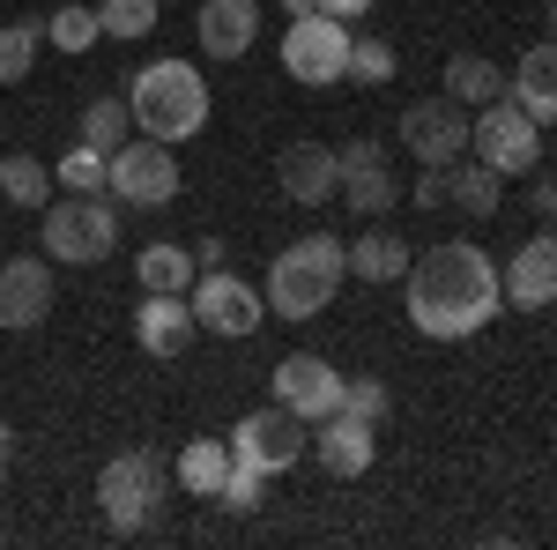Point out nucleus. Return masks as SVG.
Here are the masks:
<instances>
[{"instance_id":"20e7f679","label":"nucleus","mask_w":557,"mask_h":550,"mask_svg":"<svg viewBox=\"0 0 557 550\" xmlns=\"http://www.w3.org/2000/svg\"><path fill=\"white\" fill-rule=\"evenodd\" d=\"M45 231H38V254L60 260V268H97V260H112L120 246V216L104 194H67V201H45Z\"/></svg>"},{"instance_id":"2eb2a0df","label":"nucleus","mask_w":557,"mask_h":550,"mask_svg":"<svg viewBox=\"0 0 557 550\" xmlns=\"http://www.w3.org/2000/svg\"><path fill=\"white\" fill-rule=\"evenodd\" d=\"M45 313H52V260L45 254H15L0 260V328H38Z\"/></svg>"},{"instance_id":"0eeeda50","label":"nucleus","mask_w":557,"mask_h":550,"mask_svg":"<svg viewBox=\"0 0 557 550\" xmlns=\"http://www.w3.org/2000/svg\"><path fill=\"white\" fill-rule=\"evenodd\" d=\"M469 149L498 171V179H520V171H535V157H543V127L520 112L513 97H498V105H483L469 120Z\"/></svg>"},{"instance_id":"f3484780","label":"nucleus","mask_w":557,"mask_h":550,"mask_svg":"<svg viewBox=\"0 0 557 550\" xmlns=\"http://www.w3.org/2000/svg\"><path fill=\"white\" fill-rule=\"evenodd\" d=\"M380 424L372 417H349V410H335V417L312 424V462L327 468V476H364L372 468V454H380V439H372Z\"/></svg>"},{"instance_id":"58836bf2","label":"nucleus","mask_w":557,"mask_h":550,"mask_svg":"<svg viewBox=\"0 0 557 550\" xmlns=\"http://www.w3.org/2000/svg\"><path fill=\"white\" fill-rule=\"evenodd\" d=\"M283 8H290V23H298V15H320V0H283Z\"/></svg>"},{"instance_id":"9b49d317","label":"nucleus","mask_w":557,"mask_h":550,"mask_svg":"<svg viewBox=\"0 0 557 550\" xmlns=\"http://www.w3.org/2000/svg\"><path fill=\"white\" fill-rule=\"evenodd\" d=\"M305 447H312V424L290 417L283 402H275V410H253V417H238V431H231V454H238V462H253L260 476L298 468Z\"/></svg>"},{"instance_id":"ea45409f","label":"nucleus","mask_w":557,"mask_h":550,"mask_svg":"<svg viewBox=\"0 0 557 550\" xmlns=\"http://www.w3.org/2000/svg\"><path fill=\"white\" fill-rule=\"evenodd\" d=\"M550 45H557V0H550Z\"/></svg>"},{"instance_id":"b1692460","label":"nucleus","mask_w":557,"mask_h":550,"mask_svg":"<svg viewBox=\"0 0 557 550\" xmlns=\"http://www.w3.org/2000/svg\"><path fill=\"white\" fill-rule=\"evenodd\" d=\"M134 276H141V291H172V297H186V291H194V276H201V260L186 254V246H149V254L134 260Z\"/></svg>"},{"instance_id":"f257e3e1","label":"nucleus","mask_w":557,"mask_h":550,"mask_svg":"<svg viewBox=\"0 0 557 550\" xmlns=\"http://www.w3.org/2000/svg\"><path fill=\"white\" fill-rule=\"evenodd\" d=\"M409 320H417V335L431 342H469L483 335L491 320H498V260L483 254L475 239H446V246H431V254L409 260Z\"/></svg>"},{"instance_id":"f03ea898","label":"nucleus","mask_w":557,"mask_h":550,"mask_svg":"<svg viewBox=\"0 0 557 550\" xmlns=\"http://www.w3.org/2000/svg\"><path fill=\"white\" fill-rule=\"evenodd\" d=\"M349 276V246L335 231H305L298 246H283V254L268 260V313L275 320H312V313H327L335 291H343Z\"/></svg>"},{"instance_id":"f8f14e48","label":"nucleus","mask_w":557,"mask_h":550,"mask_svg":"<svg viewBox=\"0 0 557 550\" xmlns=\"http://www.w3.org/2000/svg\"><path fill=\"white\" fill-rule=\"evenodd\" d=\"M498 291H506V305H520V313L557 305V223L550 231H528L513 254L498 260Z\"/></svg>"},{"instance_id":"473e14b6","label":"nucleus","mask_w":557,"mask_h":550,"mask_svg":"<svg viewBox=\"0 0 557 550\" xmlns=\"http://www.w3.org/2000/svg\"><path fill=\"white\" fill-rule=\"evenodd\" d=\"M349 75H357V83H394V45L386 38H349Z\"/></svg>"},{"instance_id":"a878e982","label":"nucleus","mask_w":557,"mask_h":550,"mask_svg":"<svg viewBox=\"0 0 557 550\" xmlns=\"http://www.w3.org/2000/svg\"><path fill=\"white\" fill-rule=\"evenodd\" d=\"M38 45H45V23H0V89L8 83H30V68H38Z\"/></svg>"},{"instance_id":"9d476101","label":"nucleus","mask_w":557,"mask_h":550,"mask_svg":"<svg viewBox=\"0 0 557 550\" xmlns=\"http://www.w3.org/2000/svg\"><path fill=\"white\" fill-rule=\"evenodd\" d=\"M283 68H290L305 89L349 83V23H335V15H298V23L283 30Z\"/></svg>"},{"instance_id":"6ab92c4d","label":"nucleus","mask_w":557,"mask_h":550,"mask_svg":"<svg viewBox=\"0 0 557 550\" xmlns=\"http://www.w3.org/2000/svg\"><path fill=\"white\" fill-rule=\"evenodd\" d=\"M506 97H513L535 127H557V45H550V38L520 52V68L506 75Z\"/></svg>"},{"instance_id":"2f4dec72","label":"nucleus","mask_w":557,"mask_h":550,"mask_svg":"<svg viewBox=\"0 0 557 550\" xmlns=\"http://www.w3.org/2000/svg\"><path fill=\"white\" fill-rule=\"evenodd\" d=\"M60 186H67V194H104V149H67V157H60Z\"/></svg>"},{"instance_id":"7ed1b4c3","label":"nucleus","mask_w":557,"mask_h":550,"mask_svg":"<svg viewBox=\"0 0 557 550\" xmlns=\"http://www.w3.org/2000/svg\"><path fill=\"white\" fill-rule=\"evenodd\" d=\"M127 112L134 134H149V142H194L209 127V83L186 60H149L127 89Z\"/></svg>"},{"instance_id":"c9c22d12","label":"nucleus","mask_w":557,"mask_h":550,"mask_svg":"<svg viewBox=\"0 0 557 550\" xmlns=\"http://www.w3.org/2000/svg\"><path fill=\"white\" fill-rule=\"evenodd\" d=\"M320 15H335V23H357V15H372V0H320Z\"/></svg>"},{"instance_id":"ddd939ff","label":"nucleus","mask_w":557,"mask_h":550,"mask_svg":"<svg viewBox=\"0 0 557 550\" xmlns=\"http://www.w3.org/2000/svg\"><path fill=\"white\" fill-rule=\"evenodd\" d=\"M268 387H275V402H283L290 417H305V424H320V417L343 410V372H335L327 357H283Z\"/></svg>"},{"instance_id":"72a5a7b5","label":"nucleus","mask_w":557,"mask_h":550,"mask_svg":"<svg viewBox=\"0 0 557 550\" xmlns=\"http://www.w3.org/2000/svg\"><path fill=\"white\" fill-rule=\"evenodd\" d=\"M343 410H349V417H372V424H380L386 410H394V394H386V380H364V372H357V380H343Z\"/></svg>"},{"instance_id":"4be33fe9","label":"nucleus","mask_w":557,"mask_h":550,"mask_svg":"<svg viewBox=\"0 0 557 550\" xmlns=\"http://www.w3.org/2000/svg\"><path fill=\"white\" fill-rule=\"evenodd\" d=\"M446 97L483 112V105H498V97H506V68H498V60H483V52H454V60H446Z\"/></svg>"},{"instance_id":"4468645a","label":"nucleus","mask_w":557,"mask_h":550,"mask_svg":"<svg viewBox=\"0 0 557 550\" xmlns=\"http://www.w3.org/2000/svg\"><path fill=\"white\" fill-rule=\"evenodd\" d=\"M275 186H283V201L320 209V201H335V194H343V157H335V149H320V142H290V149L275 157Z\"/></svg>"},{"instance_id":"e433bc0d","label":"nucleus","mask_w":557,"mask_h":550,"mask_svg":"<svg viewBox=\"0 0 557 550\" xmlns=\"http://www.w3.org/2000/svg\"><path fill=\"white\" fill-rule=\"evenodd\" d=\"M535 216L557 223V179H535Z\"/></svg>"},{"instance_id":"1a4fd4ad","label":"nucleus","mask_w":557,"mask_h":550,"mask_svg":"<svg viewBox=\"0 0 557 550\" xmlns=\"http://www.w3.org/2000/svg\"><path fill=\"white\" fill-rule=\"evenodd\" d=\"M186 305H194L201 335H231V342H246L260 320H268V297H260L246 276H231V268H201L194 291H186Z\"/></svg>"},{"instance_id":"423d86ee","label":"nucleus","mask_w":557,"mask_h":550,"mask_svg":"<svg viewBox=\"0 0 557 550\" xmlns=\"http://www.w3.org/2000/svg\"><path fill=\"white\" fill-rule=\"evenodd\" d=\"M104 194L112 201H134V209H172L178 201V157H172V142H120L112 157H104Z\"/></svg>"},{"instance_id":"393cba45","label":"nucleus","mask_w":557,"mask_h":550,"mask_svg":"<svg viewBox=\"0 0 557 550\" xmlns=\"http://www.w3.org/2000/svg\"><path fill=\"white\" fill-rule=\"evenodd\" d=\"M223 476H231V439H194V447L178 454V484H186L194 499H215Z\"/></svg>"},{"instance_id":"bb28decb","label":"nucleus","mask_w":557,"mask_h":550,"mask_svg":"<svg viewBox=\"0 0 557 550\" xmlns=\"http://www.w3.org/2000/svg\"><path fill=\"white\" fill-rule=\"evenodd\" d=\"M127 134H134L127 97H89V105H83V142H89V149H104V157H112Z\"/></svg>"},{"instance_id":"cd10ccee","label":"nucleus","mask_w":557,"mask_h":550,"mask_svg":"<svg viewBox=\"0 0 557 550\" xmlns=\"http://www.w3.org/2000/svg\"><path fill=\"white\" fill-rule=\"evenodd\" d=\"M0 194L15 201V209H45L52 201V171L38 157H0Z\"/></svg>"},{"instance_id":"aec40b11","label":"nucleus","mask_w":557,"mask_h":550,"mask_svg":"<svg viewBox=\"0 0 557 550\" xmlns=\"http://www.w3.org/2000/svg\"><path fill=\"white\" fill-rule=\"evenodd\" d=\"M201 52L209 60H238V52H253L260 38V8L253 0H201Z\"/></svg>"},{"instance_id":"f704fd0d","label":"nucleus","mask_w":557,"mask_h":550,"mask_svg":"<svg viewBox=\"0 0 557 550\" xmlns=\"http://www.w3.org/2000/svg\"><path fill=\"white\" fill-rule=\"evenodd\" d=\"M417 209H446V171H417Z\"/></svg>"},{"instance_id":"412c9836","label":"nucleus","mask_w":557,"mask_h":550,"mask_svg":"<svg viewBox=\"0 0 557 550\" xmlns=\"http://www.w3.org/2000/svg\"><path fill=\"white\" fill-rule=\"evenodd\" d=\"M498 186H506V179L483 164V157H461V164H446V209H469L475 223H483V216L506 209V201H498Z\"/></svg>"},{"instance_id":"c756f323","label":"nucleus","mask_w":557,"mask_h":550,"mask_svg":"<svg viewBox=\"0 0 557 550\" xmlns=\"http://www.w3.org/2000/svg\"><path fill=\"white\" fill-rule=\"evenodd\" d=\"M97 23H104V38L134 45V38H149V30H157V0H104V8H97Z\"/></svg>"},{"instance_id":"c85d7f7f","label":"nucleus","mask_w":557,"mask_h":550,"mask_svg":"<svg viewBox=\"0 0 557 550\" xmlns=\"http://www.w3.org/2000/svg\"><path fill=\"white\" fill-rule=\"evenodd\" d=\"M45 38L60 45V52H89V45L104 38V23H97V8H60V15H45Z\"/></svg>"},{"instance_id":"7c9ffc66","label":"nucleus","mask_w":557,"mask_h":550,"mask_svg":"<svg viewBox=\"0 0 557 550\" xmlns=\"http://www.w3.org/2000/svg\"><path fill=\"white\" fill-rule=\"evenodd\" d=\"M260 484H268V476H260L253 462L231 454V476L215 484V506H223V513H260Z\"/></svg>"},{"instance_id":"a211bd4d","label":"nucleus","mask_w":557,"mask_h":550,"mask_svg":"<svg viewBox=\"0 0 557 550\" xmlns=\"http://www.w3.org/2000/svg\"><path fill=\"white\" fill-rule=\"evenodd\" d=\"M201 335V320H194V305L172 291H149L141 297V313H134V342L149 350V357H186Z\"/></svg>"},{"instance_id":"6e6552de","label":"nucleus","mask_w":557,"mask_h":550,"mask_svg":"<svg viewBox=\"0 0 557 550\" xmlns=\"http://www.w3.org/2000/svg\"><path fill=\"white\" fill-rule=\"evenodd\" d=\"M394 134H401V149L417 157V171H446V164L469 157V105H454V97H417Z\"/></svg>"},{"instance_id":"5701e85b","label":"nucleus","mask_w":557,"mask_h":550,"mask_svg":"<svg viewBox=\"0 0 557 550\" xmlns=\"http://www.w3.org/2000/svg\"><path fill=\"white\" fill-rule=\"evenodd\" d=\"M409 239H394V231H364L357 246H349V276L357 283H401L409 276Z\"/></svg>"},{"instance_id":"4c0bfd02","label":"nucleus","mask_w":557,"mask_h":550,"mask_svg":"<svg viewBox=\"0 0 557 550\" xmlns=\"http://www.w3.org/2000/svg\"><path fill=\"white\" fill-rule=\"evenodd\" d=\"M8 462H15V424L0 417V476H8Z\"/></svg>"},{"instance_id":"39448f33","label":"nucleus","mask_w":557,"mask_h":550,"mask_svg":"<svg viewBox=\"0 0 557 550\" xmlns=\"http://www.w3.org/2000/svg\"><path fill=\"white\" fill-rule=\"evenodd\" d=\"M164 491H172V476H164L157 454H112V462L97 468V506H104V521H112L120 536L149 528L157 506H164Z\"/></svg>"},{"instance_id":"dca6fc26","label":"nucleus","mask_w":557,"mask_h":550,"mask_svg":"<svg viewBox=\"0 0 557 550\" xmlns=\"http://www.w3.org/2000/svg\"><path fill=\"white\" fill-rule=\"evenodd\" d=\"M335 157H343V201L357 216H386L394 201H401V179H394L380 142H349V149H335Z\"/></svg>"}]
</instances>
